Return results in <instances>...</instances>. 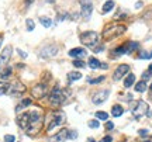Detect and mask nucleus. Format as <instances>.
<instances>
[{
  "mask_svg": "<svg viewBox=\"0 0 152 142\" xmlns=\"http://www.w3.org/2000/svg\"><path fill=\"white\" fill-rule=\"evenodd\" d=\"M30 113V122H28V127L26 132L27 135H37L38 132L42 130V125H44V115H42V111L39 109H35L33 111H28Z\"/></svg>",
  "mask_w": 152,
  "mask_h": 142,
  "instance_id": "nucleus-1",
  "label": "nucleus"
},
{
  "mask_svg": "<svg viewBox=\"0 0 152 142\" xmlns=\"http://www.w3.org/2000/svg\"><path fill=\"white\" fill-rule=\"evenodd\" d=\"M127 31V27H125L124 24H117V23H114V24H110L107 27L103 30V38L104 39H114L120 37V35H123V34Z\"/></svg>",
  "mask_w": 152,
  "mask_h": 142,
  "instance_id": "nucleus-2",
  "label": "nucleus"
},
{
  "mask_svg": "<svg viewBox=\"0 0 152 142\" xmlns=\"http://www.w3.org/2000/svg\"><path fill=\"white\" fill-rule=\"evenodd\" d=\"M65 121V113L64 111H52L48 115V122H47V131L51 132L55 127L62 125Z\"/></svg>",
  "mask_w": 152,
  "mask_h": 142,
  "instance_id": "nucleus-3",
  "label": "nucleus"
},
{
  "mask_svg": "<svg viewBox=\"0 0 152 142\" xmlns=\"http://www.w3.org/2000/svg\"><path fill=\"white\" fill-rule=\"evenodd\" d=\"M65 100H66L65 92L59 87L52 89V92H51V94H49V97H48V101L52 107H59L61 104L65 103Z\"/></svg>",
  "mask_w": 152,
  "mask_h": 142,
  "instance_id": "nucleus-4",
  "label": "nucleus"
},
{
  "mask_svg": "<svg viewBox=\"0 0 152 142\" xmlns=\"http://www.w3.org/2000/svg\"><path fill=\"white\" fill-rule=\"evenodd\" d=\"M99 39H100V35L94 31H85L80 34L82 44H85L89 48H96V44H99Z\"/></svg>",
  "mask_w": 152,
  "mask_h": 142,
  "instance_id": "nucleus-5",
  "label": "nucleus"
},
{
  "mask_svg": "<svg viewBox=\"0 0 152 142\" xmlns=\"http://www.w3.org/2000/svg\"><path fill=\"white\" fill-rule=\"evenodd\" d=\"M24 92H26V86H24L20 80H14L11 84H9L7 93L10 94L11 97H18V96H21Z\"/></svg>",
  "mask_w": 152,
  "mask_h": 142,
  "instance_id": "nucleus-6",
  "label": "nucleus"
},
{
  "mask_svg": "<svg viewBox=\"0 0 152 142\" xmlns=\"http://www.w3.org/2000/svg\"><path fill=\"white\" fill-rule=\"evenodd\" d=\"M148 111H149V106H148V103L147 101L140 100V101H137L135 107L132 109V114H134L135 118H141V117H144V115L148 114Z\"/></svg>",
  "mask_w": 152,
  "mask_h": 142,
  "instance_id": "nucleus-7",
  "label": "nucleus"
},
{
  "mask_svg": "<svg viewBox=\"0 0 152 142\" xmlns=\"http://www.w3.org/2000/svg\"><path fill=\"white\" fill-rule=\"evenodd\" d=\"M47 93H48V87L44 83H38L31 89V96L34 98H42L47 96Z\"/></svg>",
  "mask_w": 152,
  "mask_h": 142,
  "instance_id": "nucleus-8",
  "label": "nucleus"
},
{
  "mask_svg": "<svg viewBox=\"0 0 152 142\" xmlns=\"http://www.w3.org/2000/svg\"><path fill=\"white\" fill-rule=\"evenodd\" d=\"M80 6H82V17L85 20H89L93 11L92 0H80Z\"/></svg>",
  "mask_w": 152,
  "mask_h": 142,
  "instance_id": "nucleus-9",
  "label": "nucleus"
},
{
  "mask_svg": "<svg viewBox=\"0 0 152 142\" xmlns=\"http://www.w3.org/2000/svg\"><path fill=\"white\" fill-rule=\"evenodd\" d=\"M58 52V47L54 44H49V45H45L41 51H39V56L41 58H52L55 56Z\"/></svg>",
  "mask_w": 152,
  "mask_h": 142,
  "instance_id": "nucleus-10",
  "label": "nucleus"
},
{
  "mask_svg": "<svg viewBox=\"0 0 152 142\" xmlns=\"http://www.w3.org/2000/svg\"><path fill=\"white\" fill-rule=\"evenodd\" d=\"M11 52H13V48H11L10 45H7V47L3 48L1 54H0V68L7 66V63H9V60L11 58Z\"/></svg>",
  "mask_w": 152,
  "mask_h": 142,
  "instance_id": "nucleus-11",
  "label": "nucleus"
},
{
  "mask_svg": "<svg viewBox=\"0 0 152 142\" xmlns=\"http://www.w3.org/2000/svg\"><path fill=\"white\" fill-rule=\"evenodd\" d=\"M109 96H110V90H107V89H104V90H99L97 93L93 94L92 101L94 104H102V103H104V101L107 100Z\"/></svg>",
  "mask_w": 152,
  "mask_h": 142,
  "instance_id": "nucleus-12",
  "label": "nucleus"
},
{
  "mask_svg": "<svg viewBox=\"0 0 152 142\" xmlns=\"http://www.w3.org/2000/svg\"><path fill=\"white\" fill-rule=\"evenodd\" d=\"M128 72H130V66L127 65V63H123V65H120L118 68L114 71L113 79H114V80H120V79L124 76L125 73H128Z\"/></svg>",
  "mask_w": 152,
  "mask_h": 142,
  "instance_id": "nucleus-13",
  "label": "nucleus"
},
{
  "mask_svg": "<svg viewBox=\"0 0 152 142\" xmlns=\"http://www.w3.org/2000/svg\"><path fill=\"white\" fill-rule=\"evenodd\" d=\"M28 122H30V113H28V111L27 113H23V114H20L17 117V124H18V127L23 128L24 131L27 130Z\"/></svg>",
  "mask_w": 152,
  "mask_h": 142,
  "instance_id": "nucleus-14",
  "label": "nucleus"
},
{
  "mask_svg": "<svg viewBox=\"0 0 152 142\" xmlns=\"http://www.w3.org/2000/svg\"><path fill=\"white\" fill-rule=\"evenodd\" d=\"M68 134H69L68 130H61L58 134H55L54 137H51V141L52 142H64L68 139Z\"/></svg>",
  "mask_w": 152,
  "mask_h": 142,
  "instance_id": "nucleus-15",
  "label": "nucleus"
},
{
  "mask_svg": "<svg viewBox=\"0 0 152 142\" xmlns=\"http://www.w3.org/2000/svg\"><path fill=\"white\" fill-rule=\"evenodd\" d=\"M85 55H87L85 48H73V49L69 51V56L75 58V59H77V58H83Z\"/></svg>",
  "mask_w": 152,
  "mask_h": 142,
  "instance_id": "nucleus-16",
  "label": "nucleus"
},
{
  "mask_svg": "<svg viewBox=\"0 0 152 142\" xmlns=\"http://www.w3.org/2000/svg\"><path fill=\"white\" fill-rule=\"evenodd\" d=\"M123 113H124V109L120 104H114L111 107V115L113 117H120V115H123Z\"/></svg>",
  "mask_w": 152,
  "mask_h": 142,
  "instance_id": "nucleus-17",
  "label": "nucleus"
},
{
  "mask_svg": "<svg viewBox=\"0 0 152 142\" xmlns=\"http://www.w3.org/2000/svg\"><path fill=\"white\" fill-rule=\"evenodd\" d=\"M31 104V98H23L21 101H20V104L16 107V111L17 113H20L23 109H26V107H28Z\"/></svg>",
  "mask_w": 152,
  "mask_h": 142,
  "instance_id": "nucleus-18",
  "label": "nucleus"
},
{
  "mask_svg": "<svg viewBox=\"0 0 152 142\" xmlns=\"http://www.w3.org/2000/svg\"><path fill=\"white\" fill-rule=\"evenodd\" d=\"M87 66L89 68H92V69H97V68H100L102 66V63H100V60L97 59V58H89V62H87Z\"/></svg>",
  "mask_w": 152,
  "mask_h": 142,
  "instance_id": "nucleus-19",
  "label": "nucleus"
},
{
  "mask_svg": "<svg viewBox=\"0 0 152 142\" xmlns=\"http://www.w3.org/2000/svg\"><path fill=\"white\" fill-rule=\"evenodd\" d=\"M82 77V73L80 72H69L68 73V79H69V82H76V80H79Z\"/></svg>",
  "mask_w": 152,
  "mask_h": 142,
  "instance_id": "nucleus-20",
  "label": "nucleus"
},
{
  "mask_svg": "<svg viewBox=\"0 0 152 142\" xmlns=\"http://www.w3.org/2000/svg\"><path fill=\"white\" fill-rule=\"evenodd\" d=\"M135 83V75H132V73H130L128 76L125 77V80H124V86L125 87H131L132 84Z\"/></svg>",
  "mask_w": 152,
  "mask_h": 142,
  "instance_id": "nucleus-21",
  "label": "nucleus"
},
{
  "mask_svg": "<svg viewBox=\"0 0 152 142\" xmlns=\"http://www.w3.org/2000/svg\"><path fill=\"white\" fill-rule=\"evenodd\" d=\"M114 4H115V3H114L113 0H107V1L103 4V13H109V11H111L114 9Z\"/></svg>",
  "mask_w": 152,
  "mask_h": 142,
  "instance_id": "nucleus-22",
  "label": "nucleus"
},
{
  "mask_svg": "<svg viewBox=\"0 0 152 142\" xmlns=\"http://www.w3.org/2000/svg\"><path fill=\"white\" fill-rule=\"evenodd\" d=\"M39 23H41V24H42L45 28H49L51 25H52V20H51L49 17H45V16L39 17Z\"/></svg>",
  "mask_w": 152,
  "mask_h": 142,
  "instance_id": "nucleus-23",
  "label": "nucleus"
},
{
  "mask_svg": "<svg viewBox=\"0 0 152 142\" xmlns=\"http://www.w3.org/2000/svg\"><path fill=\"white\" fill-rule=\"evenodd\" d=\"M135 90L138 92V93H144V92L147 90V82H144V80L138 82L135 84Z\"/></svg>",
  "mask_w": 152,
  "mask_h": 142,
  "instance_id": "nucleus-24",
  "label": "nucleus"
},
{
  "mask_svg": "<svg viewBox=\"0 0 152 142\" xmlns=\"http://www.w3.org/2000/svg\"><path fill=\"white\" fill-rule=\"evenodd\" d=\"M96 118H97V120H107V118H109V114H107V113H104V111H97V113H96Z\"/></svg>",
  "mask_w": 152,
  "mask_h": 142,
  "instance_id": "nucleus-25",
  "label": "nucleus"
},
{
  "mask_svg": "<svg viewBox=\"0 0 152 142\" xmlns=\"http://www.w3.org/2000/svg\"><path fill=\"white\" fill-rule=\"evenodd\" d=\"M7 90H9V84L6 82H0V96H1V94H6Z\"/></svg>",
  "mask_w": 152,
  "mask_h": 142,
  "instance_id": "nucleus-26",
  "label": "nucleus"
},
{
  "mask_svg": "<svg viewBox=\"0 0 152 142\" xmlns=\"http://www.w3.org/2000/svg\"><path fill=\"white\" fill-rule=\"evenodd\" d=\"M26 25H27L28 31H33L34 28H35V24H34V21L31 20V18H27V20H26Z\"/></svg>",
  "mask_w": 152,
  "mask_h": 142,
  "instance_id": "nucleus-27",
  "label": "nucleus"
},
{
  "mask_svg": "<svg viewBox=\"0 0 152 142\" xmlns=\"http://www.w3.org/2000/svg\"><path fill=\"white\" fill-rule=\"evenodd\" d=\"M104 79H106V76H99L97 79H89V83H90V84H96V83H102V82H104Z\"/></svg>",
  "mask_w": 152,
  "mask_h": 142,
  "instance_id": "nucleus-28",
  "label": "nucleus"
},
{
  "mask_svg": "<svg viewBox=\"0 0 152 142\" xmlns=\"http://www.w3.org/2000/svg\"><path fill=\"white\" fill-rule=\"evenodd\" d=\"M87 125L90 127V128H99V127H100V122H99V120H90L87 122Z\"/></svg>",
  "mask_w": 152,
  "mask_h": 142,
  "instance_id": "nucleus-29",
  "label": "nucleus"
},
{
  "mask_svg": "<svg viewBox=\"0 0 152 142\" xmlns=\"http://www.w3.org/2000/svg\"><path fill=\"white\" fill-rule=\"evenodd\" d=\"M73 66H76V68H85L86 63H85L83 60H80V59H75L73 60Z\"/></svg>",
  "mask_w": 152,
  "mask_h": 142,
  "instance_id": "nucleus-30",
  "label": "nucleus"
},
{
  "mask_svg": "<svg viewBox=\"0 0 152 142\" xmlns=\"http://www.w3.org/2000/svg\"><path fill=\"white\" fill-rule=\"evenodd\" d=\"M140 58H141V59H151L152 58V51L151 52H141Z\"/></svg>",
  "mask_w": 152,
  "mask_h": 142,
  "instance_id": "nucleus-31",
  "label": "nucleus"
},
{
  "mask_svg": "<svg viewBox=\"0 0 152 142\" xmlns=\"http://www.w3.org/2000/svg\"><path fill=\"white\" fill-rule=\"evenodd\" d=\"M14 141H16L14 135H6L4 137V142H14Z\"/></svg>",
  "mask_w": 152,
  "mask_h": 142,
  "instance_id": "nucleus-32",
  "label": "nucleus"
},
{
  "mask_svg": "<svg viewBox=\"0 0 152 142\" xmlns=\"http://www.w3.org/2000/svg\"><path fill=\"white\" fill-rule=\"evenodd\" d=\"M68 138H71V139H76L77 138V132L76 131H71L68 134Z\"/></svg>",
  "mask_w": 152,
  "mask_h": 142,
  "instance_id": "nucleus-33",
  "label": "nucleus"
},
{
  "mask_svg": "<svg viewBox=\"0 0 152 142\" xmlns=\"http://www.w3.org/2000/svg\"><path fill=\"white\" fill-rule=\"evenodd\" d=\"M99 142H113V138L110 137V135H106V137H104L103 139H100Z\"/></svg>",
  "mask_w": 152,
  "mask_h": 142,
  "instance_id": "nucleus-34",
  "label": "nucleus"
},
{
  "mask_svg": "<svg viewBox=\"0 0 152 142\" xmlns=\"http://www.w3.org/2000/svg\"><path fill=\"white\" fill-rule=\"evenodd\" d=\"M151 75H152V72H145V73H144V75H142V77H144V82H145V80H148V79H149V77H151Z\"/></svg>",
  "mask_w": 152,
  "mask_h": 142,
  "instance_id": "nucleus-35",
  "label": "nucleus"
},
{
  "mask_svg": "<svg viewBox=\"0 0 152 142\" xmlns=\"http://www.w3.org/2000/svg\"><path fill=\"white\" fill-rule=\"evenodd\" d=\"M138 134H140L141 137H147V135H148V130H140V131H138Z\"/></svg>",
  "mask_w": 152,
  "mask_h": 142,
  "instance_id": "nucleus-36",
  "label": "nucleus"
},
{
  "mask_svg": "<svg viewBox=\"0 0 152 142\" xmlns=\"http://www.w3.org/2000/svg\"><path fill=\"white\" fill-rule=\"evenodd\" d=\"M17 52L20 54L21 58H27V52H24V51H21V49H17Z\"/></svg>",
  "mask_w": 152,
  "mask_h": 142,
  "instance_id": "nucleus-37",
  "label": "nucleus"
},
{
  "mask_svg": "<svg viewBox=\"0 0 152 142\" xmlns=\"http://www.w3.org/2000/svg\"><path fill=\"white\" fill-rule=\"evenodd\" d=\"M106 128H107V130H113V128H114V124L111 122V121H109V122L106 124Z\"/></svg>",
  "mask_w": 152,
  "mask_h": 142,
  "instance_id": "nucleus-38",
  "label": "nucleus"
},
{
  "mask_svg": "<svg viewBox=\"0 0 152 142\" xmlns=\"http://www.w3.org/2000/svg\"><path fill=\"white\" fill-rule=\"evenodd\" d=\"M142 142H152V137H148V138H145Z\"/></svg>",
  "mask_w": 152,
  "mask_h": 142,
  "instance_id": "nucleus-39",
  "label": "nucleus"
},
{
  "mask_svg": "<svg viewBox=\"0 0 152 142\" xmlns=\"http://www.w3.org/2000/svg\"><path fill=\"white\" fill-rule=\"evenodd\" d=\"M141 6H142V3H141V1H138V3H137V4H135V7H137V9H140Z\"/></svg>",
  "mask_w": 152,
  "mask_h": 142,
  "instance_id": "nucleus-40",
  "label": "nucleus"
},
{
  "mask_svg": "<svg viewBox=\"0 0 152 142\" xmlns=\"http://www.w3.org/2000/svg\"><path fill=\"white\" fill-rule=\"evenodd\" d=\"M33 1H34V0H26V3H27V4H31Z\"/></svg>",
  "mask_w": 152,
  "mask_h": 142,
  "instance_id": "nucleus-41",
  "label": "nucleus"
},
{
  "mask_svg": "<svg viewBox=\"0 0 152 142\" xmlns=\"http://www.w3.org/2000/svg\"><path fill=\"white\" fill-rule=\"evenodd\" d=\"M151 90H152V84H151Z\"/></svg>",
  "mask_w": 152,
  "mask_h": 142,
  "instance_id": "nucleus-42",
  "label": "nucleus"
},
{
  "mask_svg": "<svg viewBox=\"0 0 152 142\" xmlns=\"http://www.w3.org/2000/svg\"><path fill=\"white\" fill-rule=\"evenodd\" d=\"M124 142H125V141H124Z\"/></svg>",
  "mask_w": 152,
  "mask_h": 142,
  "instance_id": "nucleus-43",
  "label": "nucleus"
}]
</instances>
